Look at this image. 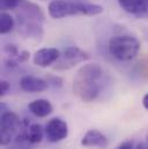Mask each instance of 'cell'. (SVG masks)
Listing matches in <instances>:
<instances>
[{
    "instance_id": "cell-1",
    "label": "cell",
    "mask_w": 148,
    "mask_h": 149,
    "mask_svg": "<svg viewBox=\"0 0 148 149\" xmlns=\"http://www.w3.org/2000/svg\"><path fill=\"white\" fill-rule=\"evenodd\" d=\"M103 76V68L98 64H87L82 66L73 80L74 95L84 103L95 101L100 93V79Z\"/></svg>"
},
{
    "instance_id": "cell-2",
    "label": "cell",
    "mask_w": 148,
    "mask_h": 149,
    "mask_svg": "<svg viewBox=\"0 0 148 149\" xmlns=\"http://www.w3.org/2000/svg\"><path fill=\"white\" fill-rule=\"evenodd\" d=\"M140 47V42L130 35L113 36L108 44L109 53L119 61H130L134 59L138 56Z\"/></svg>"
},
{
    "instance_id": "cell-3",
    "label": "cell",
    "mask_w": 148,
    "mask_h": 149,
    "mask_svg": "<svg viewBox=\"0 0 148 149\" xmlns=\"http://www.w3.org/2000/svg\"><path fill=\"white\" fill-rule=\"evenodd\" d=\"M21 124V119L15 112L7 110L1 113L0 143L2 146H8L13 142L16 134L20 132Z\"/></svg>"
},
{
    "instance_id": "cell-4",
    "label": "cell",
    "mask_w": 148,
    "mask_h": 149,
    "mask_svg": "<svg viewBox=\"0 0 148 149\" xmlns=\"http://www.w3.org/2000/svg\"><path fill=\"white\" fill-rule=\"evenodd\" d=\"M89 59V54L77 46H68L60 54L58 60L54 63L53 70L56 71H66L71 70L74 66L83 63Z\"/></svg>"
},
{
    "instance_id": "cell-5",
    "label": "cell",
    "mask_w": 148,
    "mask_h": 149,
    "mask_svg": "<svg viewBox=\"0 0 148 149\" xmlns=\"http://www.w3.org/2000/svg\"><path fill=\"white\" fill-rule=\"evenodd\" d=\"M44 130L46 139L52 143L63 141L68 135V125L60 118H52L49 120Z\"/></svg>"
},
{
    "instance_id": "cell-6",
    "label": "cell",
    "mask_w": 148,
    "mask_h": 149,
    "mask_svg": "<svg viewBox=\"0 0 148 149\" xmlns=\"http://www.w3.org/2000/svg\"><path fill=\"white\" fill-rule=\"evenodd\" d=\"M16 15L19 20H28V21H37L43 23L45 21V15L42 10V8L29 1V0H22L20 6L15 9Z\"/></svg>"
},
{
    "instance_id": "cell-7",
    "label": "cell",
    "mask_w": 148,
    "mask_h": 149,
    "mask_svg": "<svg viewBox=\"0 0 148 149\" xmlns=\"http://www.w3.org/2000/svg\"><path fill=\"white\" fill-rule=\"evenodd\" d=\"M103 12V7L97 3H91L86 0L70 1V16L73 15H87L95 16Z\"/></svg>"
},
{
    "instance_id": "cell-8",
    "label": "cell",
    "mask_w": 148,
    "mask_h": 149,
    "mask_svg": "<svg viewBox=\"0 0 148 149\" xmlns=\"http://www.w3.org/2000/svg\"><path fill=\"white\" fill-rule=\"evenodd\" d=\"M59 57H60L59 50L54 47H44L35 52L33 57V63L36 66L44 68V67H49L50 65L54 64Z\"/></svg>"
},
{
    "instance_id": "cell-9",
    "label": "cell",
    "mask_w": 148,
    "mask_h": 149,
    "mask_svg": "<svg viewBox=\"0 0 148 149\" xmlns=\"http://www.w3.org/2000/svg\"><path fill=\"white\" fill-rule=\"evenodd\" d=\"M81 145L87 148L105 149L109 146V139L97 130H89L81 139Z\"/></svg>"
},
{
    "instance_id": "cell-10",
    "label": "cell",
    "mask_w": 148,
    "mask_h": 149,
    "mask_svg": "<svg viewBox=\"0 0 148 149\" xmlns=\"http://www.w3.org/2000/svg\"><path fill=\"white\" fill-rule=\"evenodd\" d=\"M20 87L23 91L36 94V93H42V91L46 90L49 87V83L44 79L33 76V75H26V76L21 77Z\"/></svg>"
},
{
    "instance_id": "cell-11",
    "label": "cell",
    "mask_w": 148,
    "mask_h": 149,
    "mask_svg": "<svg viewBox=\"0 0 148 149\" xmlns=\"http://www.w3.org/2000/svg\"><path fill=\"white\" fill-rule=\"evenodd\" d=\"M19 33L27 38L39 39L43 35L42 23L37 21H28V20H19Z\"/></svg>"
},
{
    "instance_id": "cell-12",
    "label": "cell",
    "mask_w": 148,
    "mask_h": 149,
    "mask_svg": "<svg viewBox=\"0 0 148 149\" xmlns=\"http://www.w3.org/2000/svg\"><path fill=\"white\" fill-rule=\"evenodd\" d=\"M47 13L52 19L60 20L70 16V1L52 0L47 6Z\"/></svg>"
},
{
    "instance_id": "cell-13",
    "label": "cell",
    "mask_w": 148,
    "mask_h": 149,
    "mask_svg": "<svg viewBox=\"0 0 148 149\" xmlns=\"http://www.w3.org/2000/svg\"><path fill=\"white\" fill-rule=\"evenodd\" d=\"M28 109L34 116H36L38 118H45L49 114H51L53 111L52 104L47 100H44V98L33 101L31 103H29Z\"/></svg>"
},
{
    "instance_id": "cell-14",
    "label": "cell",
    "mask_w": 148,
    "mask_h": 149,
    "mask_svg": "<svg viewBox=\"0 0 148 149\" xmlns=\"http://www.w3.org/2000/svg\"><path fill=\"white\" fill-rule=\"evenodd\" d=\"M27 132H28V139L34 146H36L37 143H39L43 140L44 134H45V130L42 127L40 124H31V125H29Z\"/></svg>"
},
{
    "instance_id": "cell-15",
    "label": "cell",
    "mask_w": 148,
    "mask_h": 149,
    "mask_svg": "<svg viewBox=\"0 0 148 149\" xmlns=\"http://www.w3.org/2000/svg\"><path fill=\"white\" fill-rule=\"evenodd\" d=\"M15 27V20L13 19V16L7 13V12H2L0 15V34L6 35L8 33H10Z\"/></svg>"
},
{
    "instance_id": "cell-16",
    "label": "cell",
    "mask_w": 148,
    "mask_h": 149,
    "mask_svg": "<svg viewBox=\"0 0 148 149\" xmlns=\"http://www.w3.org/2000/svg\"><path fill=\"white\" fill-rule=\"evenodd\" d=\"M139 19H148V0H135V14Z\"/></svg>"
},
{
    "instance_id": "cell-17",
    "label": "cell",
    "mask_w": 148,
    "mask_h": 149,
    "mask_svg": "<svg viewBox=\"0 0 148 149\" xmlns=\"http://www.w3.org/2000/svg\"><path fill=\"white\" fill-rule=\"evenodd\" d=\"M119 6L128 14H135V0H117Z\"/></svg>"
},
{
    "instance_id": "cell-18",
    "label": "cell",
    "mask_w": 148,
    "mask_h": 149,
    "mask_svg": "<svg viewBox=\"0 0 148 149\" xmlns=\"http://www.w3.org/2000/svg\"><path fill=\"white\" fill-rule=\"evenodd\" d=\"M22 0H0V6H1V9L5 12L7 9H16L20 3H21Z\"/></svg>"
},
{
    "instance_id": "cell-19",
    "label": "cell",
    "mask_w": 148,
    "mask_h": 149,
    "mask_svg": "<svg viewBox=\"0 0 148 149\" xmlns=\"http://www.w3.org/2000/svg\"><path fill=\"white\" fill-rule=\"evenodd\" d=\"M46 81H47L49 86H51L53 88H61L63 83H64V80L60 76H57V75H47Z\"/></svg>"
},
{
    "instance_id": "cell-20",
    "label": "cell",
    "mask_w": 148,
    "mask_h": 149,
    "mask_svg": "<svg viewBox=\"0 0 148 149\" xmlns=\"http://www.w3.org/2000/svg\"><path fill=\"white\" fill-rule=\"evenodd\" d=\"M3 50H5V52L8 54V56H10V57H17L20 53H19V50H17V47H16V45H14V44H7V45H5L3 46Z\"/></svg>"
},
{
    "instance_id": "cell-21",
    "label": "cell",
    "mask_w": 148,
    "mask_h": 149,
    "mask_svg": "<svg viewBox=\"0 0 148 149\" xmlns=\"http://www.w3.org/2000/svg\"><path fill=\"white\" fill-rule=\"evenodd\" d=\"M9 89H10V84H9L7 81L1 80V81H0V96H1V97L5 96V95L9 91Z\"/></svg>"
},
{
    "instance_id": "cell-22",
    "label": "cell",
    "mask_w": 148,
    "mask_h": 149,
    "mask_svg": "<svg viewBox=\"0 0 148 149\" xmlns=\"http://www.w3.org/2000/svg\"><path fill=\"white\" fill-rule=\"evenodd\" d=\"M29 57H30L29 51H21V52H20V54L17 56L16 60H17L19 63H26V61L29 59Z\"/></svg>"
},
{
    "instance_id": "cell-23",
    "label": "cell",
    "mask_w": 148,
    "mask_h": 149,
    "mask_svg": "<svg viewBox=\"0 0 148 149\" xmlns=\"http://www.w3.org/2000/svg\"><path fill=\"white\" fill-rule=\"evenodd\" d=\"M116 149H134V147H133V143L131 141H125V142L120 143Z\"/></svg>"
},
{
    "instance_id": "cell-24",
    "label": "cell",
    "mask_w": 148,
    "mask_h": 149,
    "mask_svg": "<svg viewBox=\"0 0 148 149\" xmlns=\"http://www.w3.org/2000/svg\"><path fill=\"white\" fill-rule=\"evenodd\" d=\"M142 105H144V108L148 111V93L144 96V98H142Z\"/></svg>"
},
{
    "instance_id": "cell-25",
    "label": "cell",
    "mask_w": 148,
    "mask_h": 149,
    "mask_svg": "<svg viewBox=\"0 0 148 149\" xmlns=\"http://www.w3.org/2000/svg\"><path fill=\"white\" fill-rule=\"evenodd\" d=\"M134 149H148V143H144V142H140L137 145V147Z\"/></svg>"
},
{
    "instance_id": "cell-26",
    "label": "cell",
    "mask_w": 148,
    "mask_h": 149,
    "mask_svg": "<svg viewBox=\"0 0 148 149\" xmlns=\"http://www.w3.org/2000/svg\"><path fill=\"white\" fill-rule=\"evenodd\" d=\"M147 143H148V135H147Z\"/></svg>"
},
{
    "instance_id": "cell-27",
    "label": "cell",
    "mask_w": 148,
    "mask_h": 149,
    "mask_svg": "<svg viewBox=\"0 0 148 149\" xmlns=\"http://www.w3.org/2000/svg\"><path fill=\"white\" fill-rule=\"evenodd\" d=\"M40 1H45V0H40Z\"/></svg>"
}]
</instances>
